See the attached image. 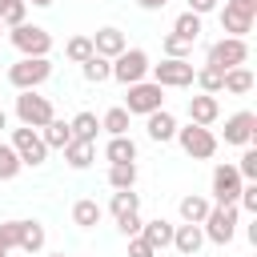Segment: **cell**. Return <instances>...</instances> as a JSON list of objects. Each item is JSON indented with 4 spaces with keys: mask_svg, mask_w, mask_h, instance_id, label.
<instances>
[{
    "mask_svg": "<svg viewBox=\"0 0 257 257\" xmlns=\"http://www.w3.org/2000/svg\"><path fill=\"white\" fill-rule=\"evenodd\" d=\"M16 249H24V253H40V249H44V225H40V221H20Z\"/></svg>",
    "mask_w": 257,
    "mask_h": 257,
    "instance_id": "cb8c5ba5",
    "label": "cell"
},
{
    "mask_svg": "<svg viewBox=\"0 0 257 257\" xmlns=\"http://www.w3.org/2000/svg\"><path fill=\"white\" fill-rule=\"evenodd\" d=\"M48 76H52V60H48V56H20L16 64H8V80H12V88H20V92L40 88Z\"/></svg>",
    "mask_w": 257,
    "mask_h": 257,
    "instance_id": "6da1fadb",
    "label": "cell"
},
{
    "mask_svg": "<svg viewBox=\"0 0 257 257\" xmlns=\"http://www.w3.org/2000/svg\"><path fill=\"white\" fill-rule=\"evenodd\" d=\"M0 257H8V253H0Z\"/></svg>",
    "mask_w": 257,
    "mask_h": 257,
    "instance_id": "c3c4849f",
    "label": "cell"
},
{
    "mask_svg": "<svg viewBox=\"0 0 257 257\" xmlns=\"http://www.w3.org/2000/svg\"><path fill=\"white\" fill-rule=\"evenodd\" d=\"M48 257H64V253H48Z\"/></svg>",
    "mask_w": 257,
    "mask_h": 257,
    "instance_id": "bcb514c9",
    "label": "cell"
},
{
    "mask_svg": "<svg viewBox=\"0 0 257 257\" xmlns=\"http://www.w3.org/2000/svg\"><path fill=\"white\" fill-rule=\"evenodd\" d=\"M137 237H145L153 249H169V245H173V225H169L165 217H157V221H145Z\"/></svg>",
    "mask_w": 257,
    "mask_h": 257,
    "instance_id": "d6986e66",
    "label": "cell"
},
{
    "mask_svg": "<svg viewBox=\"0 0 257 257\" xmlns=\"http://www.w3.org/2000/svg\"><path fill=\"white\" fill-rule=\"evenodd\" d=\"M217 116H221V100H217V96H209V92L189 96V124L209 128V124H217Z\"/></svg>",
    "mask_w": 257,
    "mask_h": 257,
    "instance_id": "4fadbf2b",
    "label": "cell"
},
{
    "mask_svg": "<svg viewBox=\"0 0 257 257\" xmlns=\"http://www.w3.org/2000/svg\"><path fill=\"white\" fill-rule=\"evenodd\" d=\"M253 20H257V16H245V12H237V8H221V32H225V36H241V40H245V32L253 28Z\"/></svg>",
    "mask_w": 257,
    "mask_h": 257,
    "instance_id": "44dd1931",
    "label": "cell"
},
{
    "mask_svg": "<svg viewBox=\"0 0 257 257\" xmlns=\"http://www.w3.org/2000/svg\"><path fill=\"white\" fill-rule=\"evenodd\" d=\"M161 52H165V60H189L193 44H189V40H181L177 32H169V36L161 40Z\"/></svg>",
    "mask_w": 257,
    "mask_h": 257,
    "instance_id": "d6a6232c",
    "label": "cell"
},
{
    "mask_svg": "<svg viewBox=\"0 0 257 257\" xmlns=\"http://www.w3.org/2000/svg\"><path fill=\"white\" fill-rule=\"evenodd\" d=\"M241 173H237V165H217L213 169V205H237V197H241Z\"/></svg>",
    "mask_w": 257,
    "mask_h": 257,
    "instance_id": "8fae6325",
    "label": "cell"
},
{
    "mask_svg": "<svg viewBox=\"0 0 257 257\" xmlns=\"http://www.w3.org/2000/svg\"><path fill=\"white\" fill-rule=\"evenodd\" d=\"M68 128H72V141H88V145H96L100 120H96V112H76V116L68 120Z\"/></svg>",
    "mask_w": 257,
    "mask_h": 257,
    "instance_id": "7402d4cb",
    "label": "cell"
},
{
    "mask_svg": "<svg viewBox=\"0 0 257 257\" xmlns=\"http://www.w3.org/2000/svg\"><path fill=\"white\" fill-rule=\"evenodd\" d=\"M201 245H205L201 225H173V249H177L181 257H193Z\"/></svg>",
    "mask_w": 257,
    "mask_h": 257,
    "instance_id": "2e32d148",
    "label": "cell"
},
{
    "mask_svg": "<svg viewBox=\"0 0 257 257\" xmlns=\"http://www.w3.org/2000/svg\"><path fill=\"white\" fill-rule=\"evenodd\" d=\"M100 205L92 201V197H80L76 205H72V225H80V229H92V225H100Z\"/></svg>",
    "mask_w": 257,
    "mask_h": 257,
    "instance_id": "484cf974",
    "label": "cell"
},
{
    "mask_svg": "<svg viewBox=\"0 0 257 257\" xmlns=\"http://www.w3.org/2000/svg\"><path fill=\"white\" fill-rule=\"evenodd\" d=\"M177 116L169 112V108H157V112H149L145 116V133H149V141H157V145H165V141H173L177 137Z\"/></svg>",
    "mask_w": 257,
    "mask_h": 257,
    "instance_id": "5bb4252c",
    "label": "cell"
},
{
    "mask_svg": "<svg viewBox=\"0 0 257 257\" xmlns=\"http://www.w3.org/2000/svg\"><path fill=\"white\" fill-rule=\"evenodd\" d=\"M201 233L213 245H229L233 233H237V205H213L209 217L201 221Z\"/></svg>",
    "mask_w": 257,
    "mask_h": 257,
    "instance_id": "5b68a950",
    "label": "cell"
},
{
    "mask_svg": "<svg viewBox=\"0 0 257 257\" xmlns=\"http://www.w3.org/2000/svg\"><path fill=\"white\" fill-rule=\"evenodd\" d=\"M20 169H24V165H20V157L12 153V145H4V141H0V181H12Z\"/></svg>",
    "mask_w": 257,
    "mask_h": 257,
    "instance_id": "e575fe53",
    "label": "cell"
},
{
    "mask_svg": "<svg viewBox=\"0 0 257 257\" xmlns=\"http://www.w3.org/2000/svg\"><path fill=\"white\" fill-rule=\"evenodd\" d=\"M225 8H237L245 16H257V0H225Z\"/></svg>",
    "mask_w": 257,
    "mask_h": 257,
    "instance_id": "b9f144b4",
    "label": "cell"
},
{
    "mask_svg": "<svg viewBox=\"0 0 257 257\" xmlns=\"http://www.w3.org/2000/svg\"><path fill=\"white\" fill-rule=\"evenodd\" d=\"M213 8H217V0H189V12L193 16H209Z\"/></svg>",
    "mask_w": 257,
    "mask_h": 257,
    "instance_id": "60d3db41",
    "label": "cell"
},
{
    "mask_svg": "<svg viewBox=\"0 0 257 257\" xmlns=\"http://www.w3.org/2000/svg\"><path fill=\"white\" fill-rule=\"evenodd\" d=\"M149 72H153V84L161 88H189L197 76L193 60H161V64H149Z\"/></svg>",
    "mask_w": 257,
    "mask_h": 257,
    "instance_id": "30bf717a",
    "label": "cell"
},
{
    "mask_svg": "<svg viewBox=\"0 0 257 257\" xmlns=\"http://www.w3.org/2000/svg\"><path fill=\"white\" fill-rule=\"evenodd\" d=\"M60 153H64L68 169H88V165H92V157H96V145H88V141H68Z\"/></svg>",
    "mask_w": 257,
    "mask_h": 257,
    "instance_id": "603a6c76",
    "label": "cell"
},
{
    "mask_svg": "<svg viewBox=\"0 0 257 257\" xmlns=\"http://www.w3.org/2000/svg\"><path fill=\"white\" fill-rule=\"evenodd\" d=\"M253 84H257V76H253V68H249V64H241V68H229V72L221 76V92H233V96H245V92H253Z\"/></svg>",
    "mask_w": 257,
    "mask_h": 257,
    "instance_id": "e0dca14e",
    "label": "cell"
},
{
    "mask_svg": "<svg viewBox=\"0 0 257 257\" xmlns=\"http://www.w3.org/2000/svg\"><path fill=\"white\" fill-rule=\"evenodd\" d=\"M4 128H8V112L0 108V133H4Z\"/></svg>",
    "mask_w": 257,
    "mask_h": 257,
    "instance_id": "ee69618b",
    "label": "cell"
},
{
    "mask_svg": "<svg viewBox=\"0 0 257 257\" xmlns=\"http://www.w3.org/2000/svg\"><path fill=\"white\" fill-rule=\"evenodd\" d=\"M108 209H112V217L137 213V209H141V197H137L133 189H112V201H108Z\"/></svg>",
    "mask_w": 257,
    "mask_h": 257,
    "instance_id": "f1b7e54d",
    "label": "cell"
},
{
    "mask_svg": "<svg viewBox=\"0 0 257 257\" xmlns=\"http://www.w3.org/2000/svg\"><path fill=\"white\" fill-rule=\"evenodd\" d=\"M253 137H257V112H249V108H241V112H233L229 120H225V145H253Z\"/></svg>",
    "mask_w": 257,
    "mask_h": 257,
    "instance_id": "7c38bea8",
    "label": "cell"
},
{
    "mask_svg": "<svg viewBox=\"0 0 257 257\" xmlns=\"http://www.w3.org/2000/svg\"><path fill=\"white\" fill-rule=\"evenodd\" d=\"M24 4H36V8H48L52 0H24Z\"/></svg>",
    "mask_w": 257,
    "mask_h": 257,
    "instance_id": "f6af8a7d",
    "label": "cell"
},
{
    "mask_svg": "<svg viewBox=\"0 0 257 257\" xmlns=\"http://www.w3.org/2000/svg\"><path fill=\"white\" fill-rule=\"evenodd\" d=\"M237 173H241V181H257V149L253 145H245V153L237 161Z\"/></svg>",
    "mask_w": 257,
    "mask_h": 257,
    "instance_id": "d590c367",
    "label": "cell"
},
{
    "mask_svg": "<svg viewBox=\"0 0 257 257\" xmlns=\"http://www.w3.org/2000/svg\"><path fill=\"white\" fill-rule=\"evenodd\" d=\"M141 225H145V221H141V213H124V217H116V229H120L124 237H137V233H141Z\"/></svg>",
    "mask_w": 257,
    "mask_h": 257,
    "instance_id": "f35d334b",
    "label": "cell"
},
{
    "mask_svg": "<svg viewBox=\"0 0 257 257\" xmlns=\"http://www.w3.org/2000/svg\"><path fill=\"white\" fill-rule=\"evenodd\" d=\"M52 116H56V112H52V100H48V96H40L36 88L16 96V120H20L24 128H44Z\"/></svg>",
    "mask_w": 257,
    "mask_h": 257,
    "instance_id": "8992f818",
    "label": "cell"
},
{
    "mask_svg": "<svg viewBox=\"0 0 257 257\" xmlns=\"http://www.w3.org/2000/svg\"><path fill=\"white\" fill-rule=\"evenodd\" d=\"M128 257H157V249L145 237H128Z\"/></svg>",
    "mask_w": 257,
    "mask_h": 257,
    "instance_id": "ab89813d",
    "label": "cell"
},
{
    "mask_svg": "<svg viewBox=\"0 0 257 257\" xmlns=\"http://www.w3.org/2000/svg\"><path fill=\"white\" fill-rule=\"evenodd\" d=\"M80 72H84V80L88 84H104V80H112V60H104V56H88L84 64H80Z\"/></svg>",
    "mask_w": 257,
    "mask_h": 257,
    "instance_id": "4316f807",
    "label": "cell"
},
{
    "mask_svg": "<svg viewBox=\"0 0 257 257\" xmlns=\"http://www.w3.org/2000/svg\"><path fill=\"white\" fill-rule=\"evenodd\" d=\"M124 48H128V40H124V32H120V28H100V32L92 36V52H96V56H104V60H116Z\"/></svg>",
    "mask_w": 257,
    "mask_h": 257,
    "instance_id": "9a60e30c",
    "label": "cell"
},
{
    "mask_svg": "<svg viewBox=\"0 0 257 257\" xmlns=\"http://www.w3.org/2000/svg\"><path fill=\"white\" fill-rule=\"evenodd\" d=\"M104 157H108V165H128V161H137V141L133 137H108Z\"/></svg>",
    "mask_w": 257,
    "mask_h": 257,
    "instance_id": "ffe728a7",
    "label": "cell"
},
{
    "mask_svg": "<svg viewBox=\"0 0 257 257\" xmlns=\"http://www.w3.org/2000/svg\"><path fill=\"white\" fill-rule=\"evenodd\" d=\"M40 141L48 145V149H64L68 141H72V128H68V120H60V116H52L44 128H40Z\"/></svg>",
    "mask_w": 257,
    "mask_h": 257,
    "instance_id": "d4e9b609",
    "label": "cell"
},
{
    "mask_svg": "<svg viewBox=\"0 0 257 257\" xmlns=\"http://www.w3.org/2000/svg\"><path fill=\"white\" fill-rule=\"evenodd\" d=\"M181 149H185V157H193V161H209L213 153H217V137H213V128H201V124H185V128H177V137H173Z\"/></svg>",
    "mask_w": 257,
    "mask_h": 257,
    "instance_id": "52a82bcc",
    "label": "cell"
},
{
    "mask_svg": "<svg viewBox=\"0 0 257 257\" xmlns=\"http://www.w3.org/2000/svg\"><path fill=\"white\" fill-rule=\"evenodd\" d=\"M237 205H241L245 213H253V217H257V181H245V185H241V197H237Z\"/></svg>",
    "mask_w": 257,
    "mask_h": 257,
    "instance_id": "8d00e7d4",
    "label": "cell"
},
{
    "mask_svg": "<svg viewBox=\"0 0 257 257\" xmlns=\"http://www.w3.org/2000/svg\"><path fill=\"white\" fill-rule=\"evenodd\" d=\"M24 16H28V4H24V0H0V24H4V28L24 24Z\"/></svg>",
    "mask_w": 257,
    "mask_h": 257,
    "instance_id": "1f68e13d",
    "label": "cell"
},
{
    "mask_svg": "<svg viewBox=\"0 0 257 257\" xmlns=\"http://www.w3.org/2000/svg\"><path fill=\"white\" fill-rule=\"evenodd\" d=\"M149 76V52L145 48H124L116 60H112V80H120L124 88L128 84H141Z\"/></svg>",
    "mask_w": 257,
    "mask_h": 257,
    "instance_id": "9c48e42d",
    "label": "cell"
},
{
    "mask_svg": "<svg viewBox=\"0 0 257 257\" xmlns=\"http://www.w3.org/2000/svg\"><path fill=\"white\" fill-rule=\"evenodd\" d=\"M128 120H133V116H128L120 104H112V108L100 116V128H104L108 137H128Z\"/></svg>",
    "mask_w": 257,
    "mask_h": 257,
    "instance_id": "83f0119b",
    "label": "cell"
},
{
    "mask_svg": "<svg viewBox=\"0 0 257 257\" xmlns=\"http://www.w3.org/2000/svg\"><path fill=\"white\" fill-rule=\"evenodd\" d=\"M245 60H249V44L241 36H221V40L209 44V68H217V72L241 68Z\"/></svg>",
    "mask_w": 257,
    "mask_h": 257,
    "instance_id": "277c9868",
    "label": "cell"
},
{
    "mask_svg": "<svg viewBox=\"0 0 257 257\" xmlns=\"http://www.w3.org/2000/svg\"><path fill=\"white\" fill-rule=\"evenodd\" d=\"M8 40H12V48L20 52V56H48L52 52V36H48V28H40V24H16L12 32H8Z\"/></svg>",
    "mask_w": 257,
    "mask_h": 257,
    "instance_id": "3957f363",
    "label": "cell"
},
{
    "mask_svg": "<svg viewBox=\"0 0 257 257\" xmlns=\"http://www.w3.org/2000/svg\"><path fill=\"white\" fill-rule=\"evenodd\" d=\"M16 237H20V221H4L0 225V253L16 249Z\"/></svg>",
    "mask_w": 257,
    "mask_h": 257,
    "instance_id": "74e56055",
    "label": "cell"
},
{
    "mask_svg": "<svg viewBox=\"0 0 257 257\" xmlns=\"http://www.w3.org/2000/svg\"><path fill=\"white\" fill-rule=\"evenodd\" d=\"M173 32H177L181 40L197 44V36H201V16H193V12H181V16L173 20Z\"/></svg>",
    "mask_w": 257,
    "mask_h": 257,
    "instance_id": "f546056e",
    "label": "cell"
},
{
    "mask_svg": "<svg viewBox=\"0 0 257 257\" xmlns=\"http://www.w3.org/2000/svg\"><path fill=\"white\" fill-rule=\"evenodd\" d=\"M128 116H149L157 108H165V88L153 84V80H141V84H128L124 92V104H120Z\"/></svg>",
    "mask_w": 257,
    "mask_h": 257,
    "instance_id": "7a4b0ae2",
    "label": "cell"
},
{
    "mask_svg": "<svg viewBox=\"0 0 257 257\" xmlns=\"http://www.w3.org/2000/svg\"><path fill=\"white\" fill-rule=\"evenodd\" d=\"M137 4H141V8H145V12H161V8H165V4H169V0H137Z\"/></svg>",
    "mask_w": 257,
    "mask_h": 257,
    "instance_id": "7bdbcfd3",
    "label": "cell"
},
{
    "mask_svg": "<svg viewBox=\"0 0 257 257\" xmlns=\"http://www.w3.org/2000/svg\"><path fill=\"white\" fill-rule=\"evenodd\" d=\"M108 185H112V189H133V185H137V161H128V165H108Z\"/></svg>",
    "mask_w": 257,
    "mask_h": 257,
    "instance_id": "4dcf8cb0",
    "label": "cell"
},
{
    "mask_svg": "<svg viewBox=\"0 0 257 257\" xmlns=\"http://www.w3.org/2000/svg\"><path fill=\"white\" fill-rule=\"evenodd\" d=\"M181 221L185 225H201L205 217H209V209H213V201L209 197H201V193H189V197H181Z\"/></svg>",
    "mask_w": 257,
    "mask_h": 257,
    "instance_id": "ac0fdd59",
    "label": "cell"
},
{
    "mask_svg": "<svg viewBox=\"0 0 257 257\" xmlns=\"http://www.w3.org/2000/svg\"><path fill=\"white\" fill-rule=\"evenodd\" d=\"M64 56H68L72 64H84V60L92 56V36H72V40L64 44Z\"/></svg>",
    "mask_w": 257,
    "mask_h": 257,
    "instance_id": "836d02e7",
    "label": "cell"
},
{
    "mask_svg": "<svg viewBox=\"0 0 257 257\" xmlns=\"http://www.w3.org/2000/svg\"><path fill=\"white\" fill-rule=\"evenodd\" d=\"M8 145H12V153L20 157V165H32V169H36V165L48 161V145L40 141V128H24V124H20V128H12V141H8Z\"/></svg>",
    "mask_w": 257,
    "mask_h": 257,
    "instance_id": "ba28073f",
    "label": "cell"
},
{
    "mask_svg": "<svg viewBox=\"0 0 257 257\" xmlns=\"http://www.w3.org/2000/svg\"><path fill=\"white\" fill-rule=\"evenodd\" d=\"M0 36H4V24H0Z\"/></svg>",
    "mask_w": 257,
    "mask_h": 257,
    "instance_id": "7dc6e473",
    "label": "cell"
}]
</instances>
